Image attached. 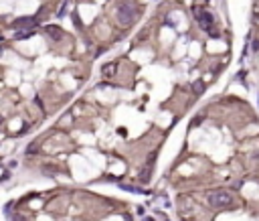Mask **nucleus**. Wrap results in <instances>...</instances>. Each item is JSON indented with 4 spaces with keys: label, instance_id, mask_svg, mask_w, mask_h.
Here are the masks:
<instances>
[{
    "label": "nucleus",
    "instance_id": "obj_6",
    "mask_svg": "<svg viewBox=\"0 0 259 221\" xmlns=\"http://www.w3.org/2000/svg\"><path fill=\"white\" fill-rule=\"evenodd\" d=\"M251 49H253V51H259V41H253V45H251Z\"/></svg>",
    "mask_w": 259,
    "mask_h": 221
},
{
    "label": "nucleus",
    "instance_id": "obj_2",
    "mask_svg": "<svg viewBox=\"0 0 259 221\" xmlns=\"http://www.w3.org/2000/svg\"><path fill=\"white\" fill-rule=\"evenodd\" d=\"M136 14H138V8H136L134 2H124V4L118 6V20H120V24H124V27L134 24Z\"/></svg>",
    "mask_w": 259,
    "mask_h": 221
},
{
    "label": "nucleus",
    "instance_id": "obj_3",
    "mask_svg": "<svg viewBox=\"0 0 259 221\" xmlns=\"http://www.w3.org/2000/svg\"><path fill=\"white\" fill-rule=\"evenodd\" d=\"M198 20H201V24H203V29L209 33L211 29H213V24H215V16L209 12V10H201L198 12Z\"/></svg>",
    "mask_w": 259,
    "mask_h": 221
},
{
    "label": "nucleus",
    "instance_id": "obj_1",
    "mask_svg": "<svg viewBox=\"0 0 259 221\" xmlns=\"http://www.w3.org/2000/svg\"><path fill=\"white\" fill-rule=\"evenodd\" d=\"M209 205L215 207V209H227V207L233 205V195H231L229 191H223V189L213 191V193L209 195Z\"/></svg>",
    "mask_w": 259,
    "mask_h": 221
},
{
    "label": "nucleus",
    "instance_id": "obj_4",
    "mask_svg": "<svg viewBox=\"0 0 259 221\" xmlns=\"http://www.w3.org/2000/svg\"><path fill=\"white\" fill-rule=\"evenodd\" d=\"M192 91H194L196 95H198V93H203V91H205V83H203V81H194V87H192Z\"/></svg>",
    "mask_w": 259,
    "mask_h": 221
},
{
    "label": "nucleus",
    "instance_id": "obj_7",
    "mask_svg": "<svg viewBox=\"0 0 259 221\" xmlns=\"http://www.w3.org/2000/svg\"><path fill=\"white\" fill-rule=\"evenodd\" d=\"M14 221H24V219H22L20 215H14Z\"/></svg>",
    "mask_w": 259,
    "mask_h": 221
},
{
    "label": "nucleus",
    "instance_id": "obj_5",
    "mask_svg": "<svg viewBox=\"0 0 259 221\" xmlns=\"http://www.w3.org/2000/svg\"><path fill=\"white\" fill-rule=\"evenodd\" d=\"M31 24H35L33 18H20V20L16 22V27H31Z\"/></svg>",
    "mask_w": 259,
    "mask_h": 221
},
{
    "label": "nucleus",
    "instance_id": "obj_8",
    "mask_svg": "<svg viewBox=\"0 0 259 221\" xmlns=\"http://www.w3.org/2000/svg\"><path fill=\"white\" fill-rule=\"evenodd\" d=\"M146 221H152V219H146Z\"/></svg>",
    "mask_w": 259,
    "mask_h": 221
}]
</instances>
